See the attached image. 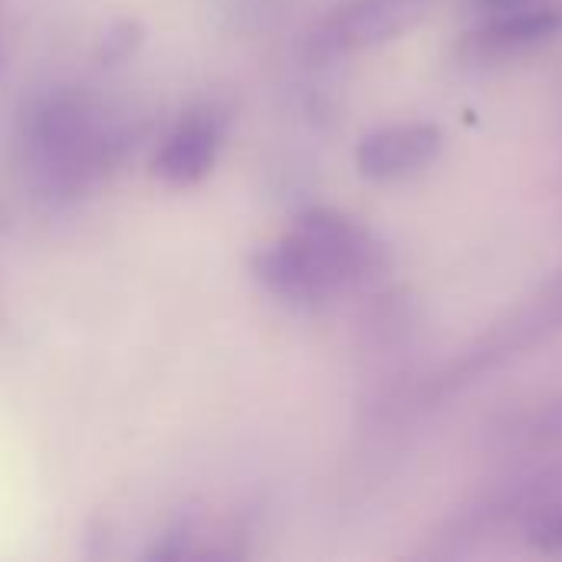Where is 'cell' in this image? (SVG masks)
Returning a JSON list of instances; mask_svg holds the SVG:
<instances>
[{"label":"cell","mask_w":562,"mask_h":562,"mask_svg":"<svg viewBox=\"0 0 562 562\" xmlns=\"http://www.w3.org/2000/svg\"><path fill=\"white\" fill-rule=\"evenodd\" d=\"M20 151L46 191H79L122 155V135L102 122L89 99L46 92L20 119Z\"/></svg>","instance_id":"obj_1"},{"label":"cell","mask_w":562,"mask_h":562,"mask_svg":"<svg viewBox=\"0 0 562 562\" xmlns=\"http://www.w3.org/2000/svg\"><path fill=\"white\" fill-rule=\"evenodd\" d=\"M557 333H562V270L553 273L533 296H527L517 310L497 319L481 339H474L451 366H445L428 382V398H445L474 385L487 372L527 356Z\"/></svg>","instance_id":"obj_2"},{"label":"cell","mask_w":562,"mask_h":562,"mask_svg":"<svg viewBox=\"0 0 562 562\" xmlns=\"http://www.w3.org/2000/svg\"><path fill=\"white\" fill-rule=\"evenodd\" d=\"M336 293L372 280L385 267L382 240L352 214L336 207H310L290 231Z\"/></svg>","instance_id":"obj_3"},{"label":"cell","mask_w":562,"mask_h":562,"mask_svg":"<svg viewBox=\"0 0 562 562\" xmlns=\"http://www.w3.org/2000/svg\"><path fill=\"white\" fill-rule=\"evenodd\" d=\"M438 0H346L310 36L316 59H339L372 49L418 26Z\"/></svg>","instance_id":"obj_4"},{"label":"cell","mask_w":562,"mask_h":562,"mask_svg":"<svg viewBox=\"0 0 562 562\" xmlns=\"http://www.w3.org/2000/svg\"><path fill=\"white\" fill-rule=\"evenodd\" d=\"M445 148V132L431 122H402L369 132L356 148V168L369 181H402L428 168Z\"/></svg>","instance_id":"obj_5"},{"label":"cell","mask_w":562,"mask_h":562,"mask_svg":"<svg viewBox=\"0 0 562 562\" xmlns=\"http://www.w3.org/2000/svg\"><path fill=\"white\" fill-rule=\"evenodd\" d=\"M217 151H221L217 115H188L158 145V151L151 158V171L165 184L188 188V184L204 181L214 171Z\"/></svg>","instance_id":"obj_6"},{"label":"cell","mask_w":562,"mask_h":562,"mask_svg":"<svg viewBox=\"0 0 562 562\" xmlns=\"http://www.w3.org/2000/svg\"><path fill=\"white\" fill-rule=\"evenodd\" d=\"M562 33V7H514L468 33V53L477 59L533 49Z\"/></svg>","instance_id":"obj_7"},{"label":"cell","mask_w":562,"mask_h":562,"mask_svg":"<svg viewBox=\"0 0 562 562\" xmlns=\"http://www.w3.org/2000/svg\"><path fill=\"white\" fill-rule=\"evenodd\" d=\"M524 537L543 553H562V504H537L524 517Z\"/></svg>","instance_id":"obj_8"},{"label":"cell","mask_w":562,"mask_h":562,"mask_svg":"<svg viewBox=\"0 0 562 562\" xmlns=\"http://www.w3.org/2000/svg\"><path fill=\"white\" fill-rule=\"evenodd\" d=\"M142 40H145V30H142L138 20H119V23H112L105 30L95 56H99V63H109V66L112 63H122V59H128L142 46Z\"/></svg>","instance_id":"obj_9"},{"label":"cell","mask_w":562,"mask_h":562,"mask_svg":"<svg viewBox=\"0 0 562 562\" xmlns=\"http://www.w3.org/2000/svg\"><path fill=\"white\" fill-rule=\"evenodd\" d=\"M527 431H530V441H533V445H553V441H562V398L560 402H553L547 412H540Z\"/></svg>","instance_id":"obj_10"},{"label":"cell","mask_w":562,"mask_h":562,"mask_svg":"<svg viewBox=\"0 0 562 562\" xmlns=\"http://www.w3.org/2000/svg\"><path fill=\"white\" fill-rule=\"evenodd\" d=\"M487 10H514V7H527L530 0H477Z\"/></svg>","instance_id":"obj_11"}]
</instances>
